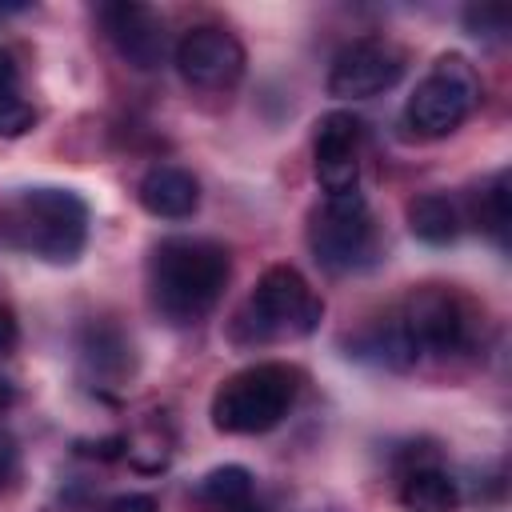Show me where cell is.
Here are the masks:
<instances>
[{
    "instance_id": "6da1fadb",
    "label": "cell",
    "mask_w": 512,
    "mask_h": 512,
    "mask_svg": "<svg viewBox=\"0 0 512 512\" xmlns=\"http://www.w3.org/2000/svg\"><path fill=\"white\" fill-rule=\"evenodd\" d=\"M232 276V256L224 244L204 236H168L148 256V300L176 324H200L224 296Z\"/></svg>"
},
{
    "instance_id": "7a4b0ae2",
    "label": "cell",
    "mask_w": 512,
    "mask_h": 512,
    "mask_svg": "<svg viewBox=\"0 0 512 512\" xmlns=\"http://www.w3.org/2000/svg\"><path fill=\"white\" fill-rule=\"evenodd\" d=\"M0 244L44 264H72L88 244V204L56 184L20 188L0 204Z\"/></svg>"
},
{
    "instance_id": "3957f363",
    "label": "cell",
    "mask_w": 512,
    "mask_h": 512,
    "mask_svg": "<svg viewBox=\"0 0 512 512\" xmlns=\"http://www.w3.org/2000/svg\"><path fill=\"white\" fill-rule=\"evenodd\" d=\"M300 380H304L300 368L280 364V360H260V364L232 372L212 392V404H208L212 428L224 436L272 432L292 412V404L300 396Z\"/></svg>"
},
{
    "instance_id": "277c9868",
    "label": "cell",
    "mask_w": 512,
    "mask_h": 512,
    "mask_svg": "<svg viewBox=\"0 0 512 512\" xmlns=\"http://www.w3.org/2000/svg\"><path fill=\"white\" fill-rule=\"evenodd\" d=\"M324 316V300L292 264H272L248 292L244 308L232 320L236 344H268V340H296L316 332Z\"/></svg>"
},
{
    "instance_id": "5b68a950",
    "label": "cell",
    "mask_w": 512,
    "mask_h": 512,
    "mask_svg": "<svg viewBox=\"0 0 512 512\" xmlns=\"http://www.w3.org/2000/svg\"><path fill=\"white\" fill-rule=\"evenodd\" d=\"M308 248L312 260L332 276L372 268L380 252V236L368 200L360 192L324 196V204H316L308 216Z\"/></svg>"
},
{
    "instance_id": "8992f818",
    "label": "cell",
    "mask_w": 512,
    "mask_h": 512,
    "mask_svg": "<svg viewBox=\"0 0 512 512\" xmlns=\"http://www.w3.org/2000/svg\"><path fill=\"white\" fill-rule=\"evenodd\" d=\"M480 104V76L460 52L436 56V64L424 72L416 92L404 104V124L420 140H440L456 132Z\"/></svg>"
},
{
    "instance_id": "52a82bcc",
    "label": "cell",
    "mask_w": 512,
    "mask_h": 512,
    "mask_svg": "<svg viewBox=\"0 0 512 512\" xmlns=\"http://www.w3.org/2000/svg\"><path fill=\"white\" fill-rule=\"evenodd\" d=\"M400 336L408 340L412 356H456L464 348H472L480 316L476 308L440 284H424L416 292H408V300L400 304V312L392 316Z\"/></svg>"
},
{
    "instance_id": "ba28073f",
    "label": "cell",
    "mask_w": 512,
    "mask_h": 512,
    "mask_svg": "<svg viewBox=\"0 0 512 512\" xmlns=\"http://www.w3.org/2000/svg\"><path fill=\"white\" fill-rule=\"evenodd\" d=\"M404 68H408V56L400 44H392L388 36H360L332 56L328 92L336 100H368L396 88Z\"/></svg>"
},
{
    "instance_id": "9c48e42d",
    "label": "cell",
    "mask_w": 512,
    "mask_h": 512,
    "mask_svg": "<svg viewBox=\"0 0 512 512\" xmlns=\"http://www.w3.org/2000/svg\"><path fill=\"white\" fill-rule=\"evenodd\" d=\"M244 44L220 28V24H200L188 28L176 44V72L184 76V84L200 88V92H224L244 76Z\"/></svg>"
},
{
    "instance_id": "30bf717a",
    "label": "cell",
    "mask_w": 512,
    "mask_h": 512,
    "mask_svg": "<svg viewBox=\"0 0 512 512\" xmlns=\"http://www.w3.org/2000/svg\"><path fill=\"white\" fill-rule=\"evenodd\" d=\"M360 144H364V124L352 112H324L312 132V172L316 184L328 196L356 192L360 184Z\"/></svg>"
},
{
    "instance_id": "8fae6325",
    "label": "cell",
    "mask_w": 512,
    "mask_h": 512,
    "mask_svg": "<svg viewBox=\"0 0 512 512\" xmlns=\"http://www.w3.org/2000/svg\"><path fill=\"white\" fill-rule=\"evenodd\" d=\"M96 16L124 64H132L136 72H152L164 64L168 32H164V20L156 8L136 4V0H112V4H100Z\"/></svg>"
},
{
    "instance_id": "7c38bea8",
    "label": "cell",
    "mask_w": 512,
    "mask_h": 512,
    "mask_svg": "<svg viewBox=\"0 0 512 512\" xmlns=\"http://www.w3.org/2000/svg\"><path fill=\"white\" fill-rule=\"evenodd\" d=\"M140 208L156 220H188L200 208V184L180 164H152L140 176Z\"/></svg>"
},
{
    "instance_id": "4fadbf2b",
    "label": "cell",
    "mask_w": 512,
    "mask_h": 512,
    "mask_svg": "<svg viewBox=\"0 0 512 512\" xmlns=\"http://www.w3.org/2000/svg\"><path fill=\"white\" fill-rule=\"evenodd\" d=\"M196 500L212 512H264L256 500V476L244 464H220L196 480Z\"/></svg>"
},
{
    "instance_id": "5bb4252c",
    "label": "cell",
    "mask_w": 512,
    "mask_h": 512,
    "mask_svg": "<svg viewBox=\"0 0 512 512\" xmlns=\"http://www.w3.org/2000/svg\"><path fill=\"white\" fill-rule=\"evenodd\" d=\"M404 220H408V232L416 240L432 244V248L452 244L460 236V228H464L456 200L444 196V192H420V196H412L408 208H404Z\"/></svg>"
},
{
    "instance_id": "9a60e30c",
    "label": "cell",
    "mask_w": 512,
    "mask_h": 512,
    "mask_svg": "<svg viewBox=\"0 0 512 512\" xmlns=\"http://www.w3.org/2000/svg\"><path fill=\"white\" fill-rule=\"evenodd\" d=\"M400 508L404 512H456L460 488L448 472L420 464V468H408L400 480Z\"/></svg>"
},
{
    "instance_id": "2e32d148",
    "label": "cell",
    "mask_w": 512,
    "mask_h": 512,
    "mask_svg": "<svg viewBox=\"0 0 512 512\" xmlns=\"http://www.w3.org/2000/svg\"><path fill=\"white\" fill-rule=\"evenodd\" d=\"M80 356L96 376H124L132 368V344L108 324H88L84 328Z\"/></svg>"
},
{
    "instance_id": "e0dca14e",
    "label": "cell",
    "mask_w": 512,
    "mask_h": 512,
    "mask_svg": "<svg viewBox=\"0 0 512 512\" xmlns=\"http://www.w3.org/2000/svg\"><path fill=\"white\" fill-rule=\"evenodd\" d=\"M476 228H484L488 236H496V244L508 240V224H512V204H508V172H492V180L480 188L476 204H472Z\"/></svg>"
},
{
    "instance_id": "ac0fdd59",
    "label": "cell",
    "mask_w": 512,
    "mask_h": 512,
    "mask_svg": "<svg viewBox=\"0 0 512 512\" xmlns=\"http://www.w3.org/2000/svg\"><path fill=\"white\" fill-rule=\"evenodd\" d=\"M464 28L472 36H484V40H500L508 36L512 28V12L504 4H468L464 8Z\"/></svg>"
},
{
    "instance_id": "d6986e66",
    "label": "cell",
    "mask_w": 512,
    "mask_h": 512,
    "mask_svg": "<svg viewBox=\"0 0 512 512\" xmlns=\"http://www.w3.org/2000/svg\"><path fill=\"white\" fill-rule=\"evenodd\" d=\"M124 456H128L140 472H160V468L168 464V456H172V440L160 436V432H148V436H136V440L128 436Z\"/></svg>"
},
{
    "instance_id": "ffe728a7",
    "label": "cell",
    "mask_w": 512,
    "mask_h": 512,
    "mask_svg": "<svg viewBox=\"0 0 512 512\" xmlns=\"http://www.w3.org/2000/svg\"><path fill=\"white\" fill-rule=\"evenodd\" d=\"M36 124V108L20 96H4L0 100V140H16L24 132H32Z\"/></svg>"
},
{
    "instance_id": "44dd1931",
    "label": "cell",
    "mask_w": 512,
    "mask_h": 512,
    "mask_svg": "<svg viewBox=\"0 0 512 512\" xmlns=\"http://www.w3.org/2000/svg\"><path fill=\"white\" fill-rule=\"evenodd\" d=\"M100 512H160V504L148 492H124V496H112Z\"/></svg>"
},
{
    "instance_id": "7402d4cb",
    "label": "cell",
    "mask_w": 512,
    "mask_h": 512,
    "mask_svg": "<svg viewBox=\"0 0 512 512\" xmlns=\"http://www.w3.org/2000/svg\"><path fill=\"white\" fill-rule=\"evenodd\" d=\"M128 448V436H104V440H84L80 452L84 456H96V460H120Z\"/></svg>"
},
{
    "instance_id": "603a6c76",
    "label": "cell",
    "mask_w": 512,
    "mask_h": 512,
    "mask_svg": "<svg viewBox=\"0 0 512 512\" xmlns=\"http://www.w3.org/2000/svg\"><path fill=\"white\" fill-rule=\"evenodd\" d=\"M16 468H20V448H16L12 432L0 428V488H8V480L16 476Z\"/></svg>"
},
{
    "instance_id": "cb8c5ba5",
    "label": "cell",
    "mask_w": 512,
    "mask_h": 512,
    "mask_svg": "<svg viewBox=\"0 0 512 512\" xmlns=\"http://www.w3.org/2000/svg\"><path fill=\"white\" fill-rule=\"evenodd\" d=\"M16 340H20L16 316H12V308H4V304H0V356H8V352L16 348Z\"/></svg>"
},
{
    "instance_id": "d4e9b609",
    "label": "cell",
    "mask_w": 512,
    "mask_h": 512,
    "mask_svg": "<svg viewBox=\"0 0 512 512\" xmlns=\"http://www.w3.org/2000/svg\"><path fill=\"white\" fill-rule=\"evenodd\" d=\"M12 88H16V60L0 48V100L12 96Z\"/></svg>"
},
{
    "instance_id": "484cf974",
    "label": "cell",
    "mask_w": 512,
    "mask_h": 512,
    "mask_svg": "<svg viewBox=\"0 0 512 512\" xmlns=\"http://www.w3.org/2000/svg\"><path fill=\"white\" fill-rule=\"evenodd\" d=\"M12 404H16V388H12V384H8L4 376H0V416H4V412H8Z\"/></svg>"
}]
</instances>
